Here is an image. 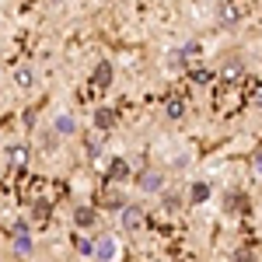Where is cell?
<instances>
[{
	"instance_id": "6da1fadb",
	"label": "cell",
	"mask_w": 262,
	"mask_h": 262,
	"mask_svg": "<svg viewBox=\"0 0 262 262\" xmlns=\"http://www.w3.org/2000/svg\"><path fill=\"white\" fill-rule=\"evenodd\" d=\"M98 262H116L119 259V242L112 238V234H101L98 242H95V252H91Z\"/></svg>"
},
{
	"instance_id": "7a4b0ae2",
	"label": "cell",
	"mask_w": 262,
	"mask_h": 262,
	"mask_svg": "<svg viewBox=\"0 0 262 262\" xmlns=\"http://www.w3.org/2000/svg\"><path fill=\"white\" fill-rule=\"evenodd\" d=\"M119 224H122V231H129V234H137L143 227V210L140 206H133V203H126L119 210Z\"/></svg>"
},
{
	"instance_id": "3957f363",
	"label": "cell",
	"mask_w": 262,
	"mask_h": 262,
	"mask_svg": "<svg viewBox=\"0 0 262 262\" xmlns=\"http://www.w3.org/2000/svg\"><path fill=\"white\" fill-rule=\"evenodd\" d=\"M95 224H98V210L88 206V203H77V206H74V227H84V231H88V227H95Z\"/></svg>"
},
{
	"instance_id": "277c9868",
	"label": "cell",
	"mask_w": 262,
	"mask_h": 262,
	"mask_svg": "<svg viewBox=\"0 0 262 262\" xmlns=\"http://www.w3.org/2000/svg\"><path fill=\"white\" fill-rule=\"evenodd\" d=\"M91 119H95V129H98V133H108V129L119 122V116H116V108L101 105V108H95V116H91Z\"/></svg>"
},
{
	"instance_id": "5b68a950",
	"label": "cell",
	"mask_w": 262,
	"mask_h": 262,
	"mask_svg": "<svg viewBox=\"0 0 262 262\" xmlns=\"http://www.w3.org/2000/svg\"><path fill=\"white\" fill-rule=\"evenodd\" d=\"M112 77H116V70H112V63H108V60H101L98 67L91 70V84L101 88V91H105V88H112Z\"/></svg>"
},
{
	"instance_id": "8992f818",
	"label": "cell",
	"mask_w": 262,
	"mask_h": 262,
	"mask_svg": "<svg viewBox=\"0 0 262 262\" xmlns=\"http://www.w3.org/2000/svg\"><path fill=\"white\" fill-rule=\"evenodd\" d=\"M105 179L126 182L129 179V161H126V158H108V164H105Z\"/></svg>"
},
{
	"instance_id": "52a82bcc",
	"label": "cell",
	"mask_w": 262,
	"mask_h": 262,
	"mask_svg": "<svg viewBox=\"0 0 262 262\" xmlns=\"http://www.w3.org/2000/svg\"><path fill=\"white\" fill-rule=\"evenodd\" d=\"M137 185H140L143 192H161V189H164V175H161V171H154V168H147V171H140Z\"/></svg>"
},
{
	"instance_id": "ba28073f",
	"label": "cell",
	"mask_w": 262,
	"mask_h": 262,
	"mask_svg": "<svg viewBox=\"0 0 262 262\" xmlns=\"http://www.w3.org/2000/svg\"><path fill=\"white\" fill-rule=\"evenodd\" d=\"M53 129H56V137H77V119L70 116V112H60L56 119H53Z\"/></svg>"
},
{
	"instance_id": "9c48e42d",
	"label": "cell",
	"mask_w": 262,
	"mask_h": 262,
	"mask_svg": "<svg viewBox=\"0 0 262 262\" xmlns=\"http://www.w3.org/2000/svg\"><path fill=\"white\" fill-rule=\"evenodd\" d=\"M248 192H227L224 196V210L227 213H248Z\"/></svg>"
},
{
	"instance_id": "30bf717a",
	"label": "cell",
	"mask_w": 262,
	"mask_h": 262,
	"mask_svg": "<svg viewBox=\"0 0 262 262\" xmlns=\"http://www.w3.org/2000/svg\"><path fill=\"white\" fill-rule=\"evenodd\" d=\"M164 116H168L171 122L185 119V95H171V98L164 101Z\"/></svg>"
},
{
	"instance_id": "8fae6325",
	"label": "cell",
	"mask_w": 262,
	"mask_h": 262,
	"mask_svg": "<svg viewBox=\"0 0 262 262\" xmlns=\"http://www.w3.org/2000/svg\"><path fill=\"white\" fill-rule=\"evenodd\" d=\"M245 77V63H238V60H227L221 67V81H227V84H238Z\"/></svg>"
},
{
	"instance_id": "7c38bea8",
	"label": "cell",
	"mask_w": 262,
	"mask_h": 262,
	"mask_svg": "<svg viewBox=\"0 0 262 262\" xmlns=\"http://www.w3.org/2000/svg\"><path fill=\"white\" fill-rule=\"evenodd\" d=\"M210 200V185L203 179H196L192 185H189V206H203V203Z\"/></svg>"
},
{
	"instance_id": "4fadbf2b",
	"label": "cell",
	"mask_w": 262,
	"mask_h": 262,
	"mask_svg": "<svg viewBox=\"0 0 262 262\" xmlns=\"http://www.w3.org/2000/svg\"><path fill=\"white\" fill-rule=\"evenodd\" d=\"M7 164H11V168H25V164H28V147H25V143L7 147Z\"/></svg>"
},
{
	"instance_id": "5bb4252c",
	"label": "cell",
	"mask_w": 262,
	"mask_h": 262,
	"mask_svg": "<svg viewBox=\"0 0 262 262\" xmlns=\"http://www.w3.org/2000/svg\"><path fill=\"white\" fill-rule=\"evenodd\" d=\"M56 147H60V137H56V129L49 126L39 137V154H56Z\"/></svg>"
},
{
	"instance_id": "9a60e30c",
	"label": "cell",
	"mask_w": 262,
	"mask_h": 262,
	"mask_svg": "<svg viewBox=\"0 0 262 262\" xmlns=\"http://www.w3.org/2000/svg\"><path fill=\"white\" fill-rule=\"evenodd\" d=\"M14 84H18L21 91H28V88L35 84V70H32V67H18V70H14Z\"/></svg>"
},
{
	"instance_id": "2e32d148",
	"label": "cell",
	"mask_w": 262,
	"mask_h": 262,
	"mask_svg": "<svg viewBox=\"0 0 262 262\" xmlns=\"http://www.w3.org/2000/svg\"><path fill=\"white\" fill-rule=\"evenodd\" d=\"M217 18H221V25H227V28H231V25H238V7H234V4H224Z\"/></svg>"
},
{
	"instance_id": "e0dca14e",
	"label": "cell",
	"mask_w": 262,
	"mask_h": 262,
	"mask_svg": "<svg viewBox=\"0 0 262 262\" xmlns=\"http://www.w3.org/2000/svg\"><path fill=\"white\" fill-rule=\"evenodd\" d=\"M161 206L168 210V213H179V210H182V196H179V192H164V196H161Z\"/></svg>"
},
{
	"instance_id": "ac0fdd59",
	"label": "cell",
	"mask_w": 262,
	"mask_h": 262,
	"mask_svg": "<svg viewBox=\"0 0 262 262\" xmlns=\"http://www.w3.org/2000/svg\"><path fill=\"white\" fill-rule=\"evenodd\" d=\"M14 252L18 255H32V234H14Z\"/></svg>"
},
{
	"instance_id": "d6986e66",
	"label": "cell",
	"mask_w": 262,
	"mask_h": 262,
	"mask_svg": "<svg viewBox=\"0 0 262 262\" xmlns=\"http://www.w3.org/2000/svg\"><path fill=\"white\" fill-rule=\"evenodd\" d=\"M189 60V56H185V49H175V53H168V67H171V70H182V63Z\"/></svg>"
},
{
	"instance_id": "ffe728a7",
	"label": "cell",
	"mask_w": 262,
	"mask_h": 262,
	"mask_svg": "<svg viewBox=\"0 0 262 262\" xmlns=\"http://www.w3.org/2000/svg\"><path fill=\"white\" fill-rule=\"evenodd\" d=\"M231 262H259V255H255L252 248H238V252L231 255Z\"/></svg>"
},
{
	"instance_id": "44dd1931",
	"label": "cell",
	"mask_w": 262,
	"mask_h": 262,
	"mask_svg": "<svg viewBox=\"0 0 262 262\" xmlns=\"http://www.w3.org/2000/svg\"><path fill=\"white\" fill-rule=\"evenodd\" d=\"M105 203H108L105 210H122V206H126V200H122L119 192H108V196H105Z\"/></svg>"
},
{
	"instance_id": "7402d4cb",
	"label": "cell",
	"mask_w": 262,
	"mask_h": 262,
	"mask_svg": "<svg viewBox=\"0 0 262 262\" xmlns=\"http://www.w3.org/2000/svg\"><path fill=\"white\" fill-rule=\"evenodd\" d=\"M77 252H81V255H91V252H95V242H88V238H77Z\"/></svg>"
},
{
	"instance_id": "603a6c76",
	"label": "cell",
	"mask_w": 262,
	"mask_h": 262,
	"mask_svg": "<svg viewBox=\"0 0 262 262\" xmlns=\"http://www.w3.org/2000/svg\"><path fill=\"white\" fill-rule=\"evenodd\" d=\"M49 217V203H35V221H46Z\"/></svg>"
},
{
	"instance_id": "cb8c5ba5",
	"label": "cell",
	"mask_w": 262,
	"mask_h": 262,
	"mask_svg": "<svg viewBox=\"0 0 262 262\" xmlns=\"http://www.w3.org/2000/svg\"><path fill=\"white\" fill-rule=\"evenodd\" d=\"M14 234H28V221H25V217L14 221Z\"/></svg>"
},
{
	"instance_id": "d4e9b609",
	"label": "cell",
	"mask_w": 262,
	"mask_h": 262,
	"mask_svg": "<svg viewBox=\"0 0 262 262\" xmlns=\"http://www.w3.org/2000/svg\"><path fill=\"white\" fill-rule=\"evenodd\" d=\"M252 164H255V175H262V150H255V154H252Z\"/></svg>"
},
{
	"instance_id": "484cf974",
	"label": "cell",
	"mask_w": 262,
	"mask_h": 262,
	"mask_svg": "<svg viewBox=\"0 0 262 262\" xmlns=\"http://www.w3.org/2000/svg\"><path fill=\"white\" fill-rule=\"evenodd\" d=\"M255 105H259V108H262V84H259V88H255Z\"/></svg>"
}]
</instances>
